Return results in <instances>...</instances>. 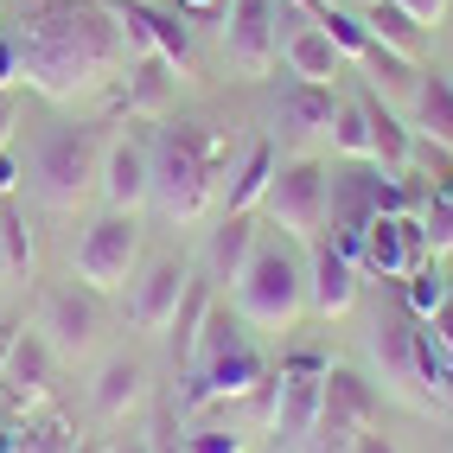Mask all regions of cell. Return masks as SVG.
Wrapping results in <instances>:
<instances>
[{"label":"cell","mask_w":453,"mask_h":453,"mask_svg":"<svg viewBox=\"0 0 453 453\" xmlns=\"http://www.w3.org/2000/svg\"><path fill=\"white\" fill-rule=\"evenodd\" d=\"M179 447H186V453H243L250 434H236V428H198V434H186Z\"/></svg>","instance_id":"36"},{"label":"cell","mask_w":453,"mask_h":453,"mask_svg":"<svg viewBox=\"0 0 453 453\" xmlns=\"http://www.w3.org/2000/svg\"><path fill=\"white\" fill-rule=\"evenodd\" d=\"M7 39L19 51V83H33L51 103L103 96L128 71V45L109 0H26Z\"/></svg>","instance_id":"1"},{"label":"cell","mask_w":453,"mask_h":453,"mask_svg":"<svg viewBox=\"0 0 453 453\" xmlns=\"http://www.w3.org/2000/svg\"><path fill=\"white\" fill-rule=\"evenodd\" d=\"M236 313L250 326L288 332L300 313H307V262H300L288 243H256L243 281H236Z\"/></svg>","instance_id":"4"},{"label":"cell","mask_w":453,"mask_h":453,"mask_svg":"<svg viewBox=\"0 0 453 453\" xmlns=\"http://www.w3.org/2000/svg\"><path fill=\"white\" fill-rule=\"evenodd\" d=\"M77 453H109V447H96V441H83V447H77Z\"/></svg>","instance_id":"49"},{"label":"cell","mask_w":453,"mask_h":453,"mask_svg":"<svg viewBox=\"0 0 453 453\" xmlns=\"http://www.w3.org/2000/svg\"><path fill=\"white\" fill-rule=\"evenodd\" d=\"M109 453H154V434H128V441H115Z\"/></svg>","instance_id":"43"},{"label":"cell","mask_w":453,"mask_h":453,"mask_svg":"<svg viewBox=\"0 0 453 453\" xmlns=\"http://www.w3.org/2000/svg\"><path fill=\"white\" fill-rule=\"evenodd\" d=\"M428 256H434V243H428L421 211H377L371 230H365V256H357V268L377 275V281H403Z\"/></svg>","instance_id":"9"},{"label":"cell","mask_w":453,"mask_h":453,"mask_svg":"<svg viewBox=\"0 0 453 453\" xmlns=\"http://www.w3.org/2000/svg\"><path fill=\"white\" fill-rule=\"evenodd\" d=\"M319 383H326V357L319 351H294L281 377L268 383L275 389V409H268V428H275L281 447H307L313 415H319Z\"/></svg>","instance_id":"10"},{"label":"cell","mask_w":453,"mask_h":453,"mask_svg":"<svg viewBox=\"0 0 453 453\" xmlns=\"http://www.w3.org/2000/svg\"><path fill=\"white\" fill-rule=\"evenodd\" d=\"M103 147L109 134L96 122H65V128H51L39 141V154H33V192L39 204L51 211H77L89 198V186L103 179Z\"/></svg>","instance_id":"3"},{"label":"cell","mask_w":453,"mask_h":453,"mask_svg":"<svg viewBox=\"0 0 453 453\" xmlns=\"http://www.w3.org/2000/svg\"><path fill=\"white\" fill-rule=\"evenodd\" d=\"M365 26H371V39H377V45L403 51L409 65H421V58H428V33H421V26L396 7V0H371V7H365Z\"/></svg>","instance_id":"25"},{"label":"cell","mask_w":453,"mask_h":453,"mask_svg":"<svg viewBox=\"0 0 453 453\" xmlns=\"http://www.w3.org/2000/svg\"><path fill=\"white\" fill-rule=\"evenodd\" d=\"M357 65L371 71V89H383V96H403V89L421 83V65H409L403 51H389V45H377V39H371V51L357 58Z\"/></svg>","instance_id":"29"},{"label":"cell","mask_w":453,"mask_h":453,"mask_svg":"<svg viewBox=\"0 0 453 453\" xmlns=\"http://www.w3.org/2000/svg\"><path fill=\"white\" fill-rule=\"evenodd\" d=\"M109 13H115V26H122L128 58H147V51H154V58H166L179 77H192V39H186V26H179L173 13L147 7V0H109Z\"/></svg>","instance_id":"13"},{"label":"cell","mask_w":453,"mask_h":453,"mask_svg":"<svg viewBox=\"0 0 453 453\" xmlns=\"http://www.w3.org/2000/svg\"><path fill=\"white\" fill-rule=\"evenodd\" d=\"M371 351H377V365H383V383L396 389L403 403H415V409H434V403H428V389H421V319L403 307V300H396L389 313H377Z\"/></svg>","instance_id":"12"},{"label":"cell","mask_w":453,"mask_h":453,"mask_svg":"<svg viewBox=\"0 0 453 453\" xmlns=\"http://www.w3.org/2000/svg\"><path fill=\"white\" fill-rule=\"evenodd\" d=\"M365 7H371V0H365Z\"/></svg>","instance_id":"51"},{"label":"cell","mask_w":453,"mask_h":453,"mask_svg":"<svg viewBox=\"0 0 453 453\" xmlns=\"http://www.w3.org/2000/svg\"><path fill=\"white\" fill-rule=\"evenodd\" d=\"M256 256V218L250 211H224V224L211 230V250H204V275L211 281H243V268Z\"/></svg>","instance_id":"19"},{"label":"cell","mask_w":453,"mask_h":453,"mask_svg":"<svg viewBox=\"0 0 453 453\" xmlns=\"http://www.w3.org/2000/svg\"><path fill=\"white\" fill-rule=\"evenodd\" d=\"M103 198H109V211H141L147 204V141H134V134H115L109 147H103Z\"/></svg>","instance_id":"18"},{"label":"cell","mask_w":453,"mask_h":453,"mask_svg":"<svg viewBox=\"0 0 453 453\" xmlns=\"http://www.w3.org/2000/svg\"><path fill=\"white\" fill-rule=\"evenodd\" d=\"M13 453H77V434L65 421H39V428L13 434Z\"/></svg>","instance_id":"35"},{"label":"cell","mask_w":453,"mask_h":453,"mask_svg":"<svg viewBox=\"0 0 453 453\" xmlns=\"http://www.w3.org/2000/svg\"><path fill=\"white\" fill-rule=\"evenodd\" d=\"M0 33H7V26H0Z\"/></svg>","instance_id":"50"},{"label":"cell","mask_w":453,"mask_h":453,"mask_svg":"<svg viewBox=\"0 0 453 453\" xmlns=\"http://www.w3.org/2000/svg\"><path fill=\"white\" fill-rule=\"evenodd\" d=\"M281 0H230V19H224V65L236 77H268L281 65Z\"/></svg>","instance_id":"7"},{"label":"cell","mask_w":453,"mask_h":453,"mask_svg":"<svg viewBox=\"0 0 453 453\" xmlns=\"http://www.w3.org/2000/svg\"><path fill=\"white\" fill-rule=\"evenodd\" d=\"M268 383V365H262V351L243 339V345H230L218 357H204V365H192V383H186V396H179V415H198L211 403H243L250 389Z\"/></svg>","instance_id":"11"},{"label":"cell","mask_w":453,"mask_h":453,"mask_svg":"<svg viewBox=\"0 0 453 453\" xmlns=\"http://www.w3.org/2000/svg\"><path fill=\"white\" fill-rule=\"evenodd\" d=\"M141 389H147V371L134 365V357H109L103 377H96V389H89V403H96L103 421H122L141 403Z\"/></svg>","instance_id":"24"},{"label":"cell","mask_w":453,"mask_h":453,"mask_svg":"<svg viewBox=\"0 0 453 453\" xmlns=\"http://www.w3.org/2000/svg\"><path fill=\"white\" fill-rule=\"evenodd\" d=\"M319 26H326V39H332V45H339V51L351 58V65H357V58H365V51H371V26H365V13H345V7H326V13H319Z\"/></svg>","instance_id":"33"},{"label":"cell","mask_w":453,"mask_h":453,"mask_svg":"<svg viewBox=\"0 0 453 453\" xmlns=\"http://www.w3.org/2000/svg\"><path fill=\"white\" fill-rule=\"evenodd\" d=\"M421 326L434 332V345H441V351H453V294L441 300V313H434V319H421Z\"/></svg>","instance_id":"39"},{"label":"cell","mask_w":453,"mask_h":453,"mask_svg":"<svg viewBox=\"0 0 453 453\" xmlns=\"http://www.w3.org/2000/svg\"><path fill=\"white\" fill-rule=\"evenodd\" d=\"M396 7H403V13L421 26V33H434V26L447 19V7H453V0H396Z\"/></svg>","instance_id":"38"},{"label":"cell","mask_w":453,"mask_h":453,"mask_svg":"<svg viewBox=\"0 0 453 453\" xmlns=\"http://www.w3.org/2000/svg\"><path fill=\"white\" fill-rule=\"evenodd\" d=\"M51 365L58 357H51V345L39 339V332H13V351H7V365H0V383H7L13 403H39Z\"/></svg>","instance_id":"21"},{"label":"cell","mask_w":453,"mask_h":453,"mask_svg":"<svg viewBox=\"0 0 453 453\" xmlns=\"http://www.w3.org/2000/svg\"><path fill=\"white\" fill-rule=\"evenodd\" d=\"M332 115H339V96H332V83H288L281 89V109H275V122H281V134H294V141H313V134H326L332 128Z\"/></svg>","instance_id":"20"},{"label":"cell","mask_w":453,"mask_h":453,"mask_svg":"<svg viewBox=\"0 0 453 453\" xmlns=\"http://www.w3.org/2000/svg\"><path fill=\"white\" fill-rule=\"evenodd\" d=\"M134 256H141V211H103L77 243V281L89 294H115L128 288Z\"/></svg>","instance_id":"6"},{"label":"cell","mask_w":453,"mask_h":453,"mask_svg":"<svg viewBox=\"0 0 453 453\" xmlns=\"http://www.w3.org/2000/svg\"><path fill=\"white\" fill-rule=\"evenodd\" d=\"M128 115H160L166 109V96H173V83H179V71L166 65V58H128Z\"/></svg>","instance_id":"27"},{"label":"cell","mask_w":453,"mask_h":453,"mask_svg":"<svg viewBox=\"0 0 453 453\" xmlns=\"http://www.w3.org/2000/svg\"><path fill=\"white\" fill-rule=\"evenodd\" d=\"M224 166H230V141L211 122H166L147 141V198L173 224H198L224 186Z\"/></svg>","instance_id":"2"},{"label":"cell","mask_w":453,"mask_h":453,"mask_svg":"<svg viewBox=\"0 0 453 453\" xmlns=\"http://www.w3.org/2000/svg\"><path fill=\"white\" fill-rule=\"evenodd\" d=\"M421 224H428L434 250H453V198H428V204H421Z\"/></svg>","instance_id":"37"},{"label":"cell","mask_w":453,"mask_h":453,"mask_svg":"<svg viewBox=\"0 0 453 453\" xmlns=\"http://www.w3.org/2000/svg\"><path fill=\"white\" fill-rule=\"evenodd\" d=\"M434 198H453V173H447V179H441V186H434Z\"/></svg>","instance_id":"48"},{"label":"cell","mask_w":453,"mask_h":453,"mask_svg":"<svg viewBox=\"0 0 453 453\" xmlns=\"http://www.w3.org/2000/svg\"><path fill=\"white\" fill-rule=\"evenodd\" d=\"M377 389L345 371V365H326V383H319V415H313V434L300 453H357L377 428Z\"/></svg>","instance_id":"5"},{"label":"cell","mask_w":453,"mask_h":453,"mask_svg":"<svg viewBox=\"0 0 453 453\" xmlns=\"http://www.w3.org/2000/svg\"><path fill=\"white\" fill-rule=\"evenodd\" d=\"M415 128L453 154V77L447 71H421V83H415Z\"/></svg>","instance_id":"23"},{"label":"cell","mask_w":453,"mask_h":453,"mask_svg":"<svg viewBox=\"0 0 453 453\" xmlns=\"http://www.w3.org/2000/svg\"><path fill=\"white\" fill-rule=\"evenodd\" d=\"M0 230H7V256H13V281L33 275V236H26V218L13 198H0Z\"/></svg>","instance_id":"34"},{"label":"cell","mask_w":453,"mask_h":453,"mask_svg":"<svg viewBox=\"0 0 453 453\" xmlns=\"http://www.w3.org/2000/svg\"><path fill=\"white\" fill-rule=\"evenodd\" d=\"M7 351H13V326H0V365H7Z\"/></svg>","instance_id":"47"},{"label":"cell","mask_w":453,"mask_h":453,"mask_svg":"<svg viewBox=\"0 0 453 453\" xmlns=\"http://www.w3.org/2000/svg\"><path fill=\"white\" fill-rule=\"evenodd\" d=\"M7 83H19V51H13V39L0 33V89Z\"/></svg>","instance_id":"40"},{"label":"cell","mask_w":453,"mask_h":453,"mask_svg":"<svg viewBox=\"0 0 453 453\" xmlns=\"http://www.w3.org/2000/svg\"><path fill=\"white\" fill-rule=\"evenodd\" d=\"M13 281V256H7V230H0V288Z\"/></svg>","instance_id":"44"},{"label":"cell","mask_w":453,"mask_h":453,"mask_svg":"<svg viewBox=\"0 0 453 453\" xmlns=\"http://www.w3.org/2000/svg\"><path fill=\"white\" fill-rule=\"evenodd\" d=\"M204 307H211V288L192 275V281H186V300H179V313H173V351H179V365H192V339H198Z\"/></svg>","instance_id":"31"},{"label":"cell","mask_w":453,"mask_h":453,"mask_svg":"<svg viewBox=\"0 0 453 453\" xmlns=\"http://www.w3.org/2000/svg\"><path fill=\"white\" fill-rule=\"evenodd\" d=\"M357 453H396V447H389L383 434H371V441H365V447H357Z\"/></svg>","instance_id":"46"},{"label":"cell","mask_w":453,"mask_h":453,"mask_svg":"<svg viewBox=\"0 0 453 453\" xmlns=\"http://www.w3.org/2000/svg\"><path fill=\"white\" fill-rule=\"evenodd\" d=\"M357 109H365V122H371V160L383 173H409V154H415V134L389 115V103L377 96V89H365L357 96Z\"/></svg>","instance_id":"22"},{"label":"cell","mask_w":453,"mask_h":453,"mask_svg":"<svg viewBox=\"0 0 453 453\" xmlns=\"http://www.w3.org/2000/svg\"><path fill=\"white\" fill-rule=\"evenodd\" d=\"M224 0H179V13H218Z\"/></svg>","instance_id":"45"},{"label":"cell","mask_w":453,"mask_h":453,"mask_svg":"<svg viewBox=\"0 0 453 453\" xmlns=\"http://www.w3.org/2000/svg\"><path fill=\"white\" fill-rule=\"evenodd\" d=\"M262 211H268L288 236L313 243V236L326 230V166H319V160H288V166H275V179H268V192H262Z\"/></svg>","instance_id":"8"},{"label":"cell","mask_w":453,"mask_h":453,"mask_svg":"<svg viewBox=\"0 0 453 453\" xmlns=\"http://www.w3.org/2000/svg\"><path fill=\"white\" fill-rule=\"evenodd\" d=\"M396 288H403L396 300H403V307H409L415 319H434V313H441V300L453 294V281L441 275V268H434V262H421V268H415V275H403Z\"/></svg>","instance_id":"30"},{"label":"cell","mask_w":453,"mask_h":453,"mask_svg":"<svg viewBox=\"0 0 453 453\" xmlns=\"http://www.w3.org/2000/svg\"><path fill=\"white\" fill-rule=\"evenodd\" d=\"M281 65H288V77H300V83H332L339 77V65H345V51L326 39V26L319 19H307V13H281Z\"/></svg>","instance_id":"16"},{"label":"cell","mask_w":453,"mask_h":453,"mask_svg":"<svg viewBox=\"0 0 453 453\" xmlns=\"http://www.w3.org/2000/svg\"><path fill=\"white\" fill-rule=\"evenodd\" d=\"M275 141H250L243 147V160H236V173H230V211H256L262 204V192H268V179H275Z\"/></svg>","instance_id":"26"},{"label":"cell","mask_w":453,"mask_h":453,"mask_svg":"<svg viewBox=\"0 0 453 453\" xmlns=\"http://www.w3.org/2000/svg\"><path fill=\"white\" fill-rule=\"evenodd\" d=\"M281 7H294V13H307V19H319L326 7H339V0H281Z\"/></svg>","instance_id":"42"},{"label":"cell","mask_w":453,"mask_h":453,"mask_svg":"<svg viewBox=\"0 0 453 453\" xmlns=\"http://www.w3.org/2000/svg\"><path fill=\"white\" fill-rule=\"evenodd\" d=\"M13 115H19V109H13V96H7V89H0V154H7V134H13Z\"/></svg>","instance_id":"41"},{"label":"cell","mask_w":453,"mask_h":453,"mask_svg":"<svg viewBox=\"0 0 453 453\" xmlns=\"http://www.w3.org/2000/svg\"><path fill=\"white\" fill-rule=\"evenodd\" d=\"M357 281H365V268H357L345 250H332V236L319 230L313 236V256H307V307L319 319H339L357 307Z\"/></svg>","instance_id":"15"},{"label":"cell","mask_w":453,"mask_h":453,"mask_svg":"<svg viewBox=\"0 0 453 453\" xmlns=\"http://www.w3.org/2000/svg\"><path fill=\"white\" fill-rule=\"evenodd\" d=\"M33 332L51 345V357H83L89 345H96V332H103L96 294H89V288H51Z\"/></svg>","instance_id":"14"},{"label":"cell","mask_w":453,"mask_h":453,"mask_svg":"<svg viewBox=\"0 0 453 453\" xmlns=\"http://www.w3.org/2000/svg\"><path fill=\"white\" fill-rule=\"evenodd\" d=\"M186 281H192V268L173 262V256H160V262L134 281L128 319H134L141 332H173V313H179V300H186Z\"/></svg>","instance_id":"17"},{"label":"cell","mask_w":453,"mask_h":453,"mask_svg":"<svg viewBox=\"0 0 453 453\" xmlns=\"http://www.w3.org/2000/svg\"><path fill=\"white\" fill-rule=\"evenodd\" d=\"M332 147H339L345 160H371V122H365V109L357 103H339V115H332Z\"/></svg>","instance_id":"32"},{"label":"cell","mask_w":453,"mask_h":453,"mask_svg":"<svg viewBox=\"0 0 453 453\" xmlns=\"http://www.w3.org/2000/svg\"><path fill=\"white\" fill-rule=\"evenodd\" d=\"M243 326H250L243 313H230V307H204L198 339H192V365H204V357H218V351H230V345H243V339H250Z\"/></svg>","instance_id":"28"}]
</instances>
